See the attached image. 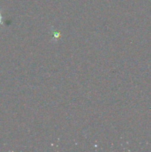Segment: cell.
<instances>
[{
  "label": "cell",
  "mask_w": 151,
  "mask_h": 152,
  "mask_svg": "<svg viewBox=\"0 0 151 152\" xmlns=\"http://www.w3.org/2000/svg\"><path fill=\"white\" fill-rule=\"evenodd\" d=\"M1 14H0V23H1Z\"/></svg>",
  "instance_id": "obj_1"
}]
</instances>
